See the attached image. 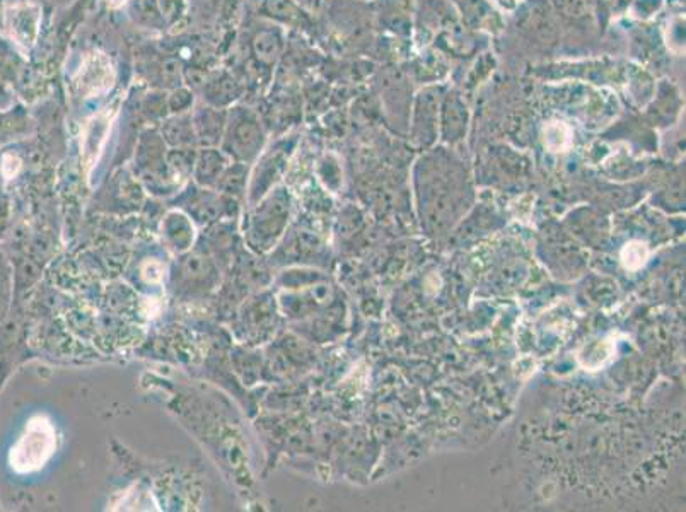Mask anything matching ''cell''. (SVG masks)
I'll list each match as a JSON object with an SVG mask.
<instances>
[{
    "label": "cell",
    "mask_w": 686,
    "mask_h": 512,
    "mask_svg": "<svg viewBox=\"0 0 686 512\" xmlns=\"http://www.w3.org/2000/svg\"><path fill=\"white\" fill-rule=\"evenodd\" d=\"M217 267L205 253H188L176 268L175 289L180 296H205L217 284Z\"/></svg>",
    "instance_id": "6da1fadb"
},
{
    "label": "cell",
    "mask_w": 686,
    "mask_h": 512,
    "mask_svg": "<svg viewBox=\"0 0 686 512\" xmlns=\"http://www.w3.org/2000/svg\"><path fill=\"white\" fill-rule=\"evenodd\" d=\"M108 2H110V6L118 7L122 6V4H125L127 0H108Z\"/></svg>",
    "instance_id": "ba28073f"
},
{
    "label": "cell",
    "mask_w": 686,
    "mask_h": 512,
    "mask_svg": "<svg viewBox=\"0 0 686 512\" xmlns=\"http://www.w3.org/2000/svg\"><path fill=\"white\" fill-rule=\"evenodd\" d=\"M647 255H649V251H647L646 245H642V243H630V245H627V248L623 250V263H625V267L635 270V268L644 265V262L647 260Z\"/></svg>",
    "instance_id": "52a82bcc"
},
{
    "label": "cell",
    "mask_w": 686,
    "mask_h": 512,
    "mask_svg": "<svg viewBox=\"0 0 686 512\" xmlns=\"http://www.w3.org/2000/svg\"><path fill=\"white\" fill-rule=\"evenodd\" d=\"M164 234L171 248L176 251L190 250L193 243V224L183 214H171L164 222Z\"/></svg>",
    "instance_id": "8992f818"
},
{
    "label": "cell",
    "mask_w": 686,
    "mask_h": 512,
    "mask_svg": "<svg viewBox=\"0 0 686 512\" xmlns=\"http://www.w3.org/2000/svg\"><path fill=\"white\" fill-rule=\"evenodd\" d=\"M115 81V70L105 53L93 52L86 55L81 70L76 77V84L84 96H101L110 91Z\"/></svg>",
    "instance_id": "3957f363"
},
{
    "label": "cell",
    "mask_w": 686,
    "mask_h": 512,
    "mask_svg": "<svg viewBox=\"0 0 686 512\" xmlns=\"http://www.w3.org/2000/svg\"><path fill=\"white\" fill-rule=\"evenodd\" d=\"M284 207L279 205L268 204L263 205L256 210L251 219L246 221L245 236L246 243L251 250L256 253H265V251L272 250L280 234L284 231L287 219H285Z\"/></svg>",
    "instance_id": "7a4b0ae2"
},
{
    "label": "cell",
    "mask_w": 686,
    "mask_h": 512,
    "mask_svg": "<svg viewBox=\"0 0 686 512\" xmlns=\"http://www.w3.org/2000/svg\"><path fill=\"white\" fill-rule=\"evenodd\" d=\"M111 120H113V111L105 110L91 118L86 125V132H84V139L82 140H84V158L88 163H93L94 159L98 158L106 135H108V130H110Z\"/></svg>",
    "instance_id": "5b68a950"
},
{
    "label": "cell",
    "mask_w": 686,
    "mask_h": 512,
    "mask_svg": "<svg viewBox=\"0 0 686 512\" xmlns=\"http://www.w3.org/2000/svg\"><path fill=\"white\" fill-rule=\"evenodd\" d=\"M270 297H258L248 304L241 313L239 330L251 344H262L274 330V304Z\"/></svg>",
    "instance_id": "277c9868"
}]
</instances>
